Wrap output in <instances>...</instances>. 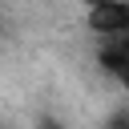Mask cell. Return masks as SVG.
Wrapping results in <instances>:
<instances>
[{"instance_id":"1","label":"cell","mask_w":129,"mask_h":129,"mask_svg":"<svg viewBox=\"0 0 129 129\" xmlns=\"http://www.w3.org/2000/svg\"><path fill=\"white\" fill-rule=\"evenodd\" d=\"M85 20L105 44L129 40V0H101L97 8H85Z\"/></svg>"},{"instance_id":"2","label":"cell","mask_w":129,"mask_h":129,"mask_svg":"<svg viewBox=\"0 0 129 129\" xmlns=\"http://www.w3.org/2000/svg\"><path fill=\"white\" fill-rule=\"evenodd\" d=\"M97 60H101V69H105V73L117 81V89H121V93H125V101H129V40L101 44Z\"/></svg>"},{"instance_id":"3","label":"cell","mask_w":129,"mask_h":129,"mask_svg":"<svg viewBox=\"0 0 129 129\" xmlns=\"http://www.w3.org/2000/svg\"><path fill=\"white\" fill-rule=\"evenodd\" d=\"M105 129H129V101H125V105H117V109L105 117Z\"/></svg>"},{"instance_id":"4","label":"cell","mask_w":129,"mask_h":129,"mask_svg":"<svg viewBox=\"0 0 129 129\" xmlns=\"http://www.w3.org/2000/svg\"><path fill=\"white\" fill-rule=\"evenodd\" d=\"M40 129H64V125H60V121H52V117H44V121H40Z\"/></svg>"},{"instance_id":"5","label":"cell","mask_w":129,"mask_h":129,"mask_svg":"<svg viewBox=\"0 0 129 129\" xmlns=\"http://www.w3.org/2000/svg\"><path fill=\"white\" fill-rule=\"evenodd\" d=\"M77 4H81V8H97L101 0H77Z\"/></svg>"},{"instance_id":"6","label":"cell","mask_w":129,"mask_h":129,"mask_svg":"<svg viewBox=\"0 0 129 129\" xmlns=\"http://www.w3.org/2000/svg\"><path fill=\"white\" fill-rule=\"evenodd\" d=\"M0 28H4V16H0Z\"/></svg>"}]
</instances>
